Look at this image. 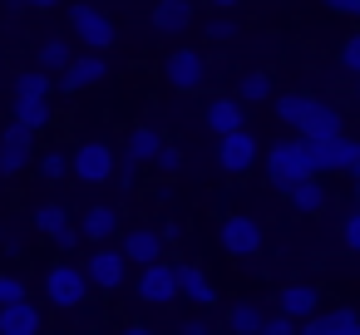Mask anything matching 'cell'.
Returning <instances> with one entry per match:
<instances>
[{"instance_id":"cell-1","label":"cell","mask_w":360,"mask_h":335,"mask_svg":"<svg viewBox=\"0 0 360 335\" xmlns=\"http://www.w3.org/2000/svg\"><path fill=\"white\" fill-rule=\"evenodd\" d=\"M266 178H271L276 192H286V188H296L301 178H311V163H306L301 138H276V143L266 148Z\"/></svg>"},{"instance_id":"cell-2","label":"cell","mask_w":360,"mask_h":335,"mask_svg":"<svg viewBox=\"0 0 360 335\" xmlns=\"http://www.w3.org/2000/svg\"><path fill=\"white\" fill-rule=\"evenodd\" d=\"M70 30H75V40L89 50V55H104L109 45H114V20H109V11H99V6H70Z\"/></svg>"},{"instance_id":"cell-3","label":"cell","mask_w":360,"mask_h":335,"mask_svg":"<svg viewBox=\"0 0 360 335\" xmlns=\"http://www.w3.org/2000/svg\"><path fill=\"white\" fill-rule=\"evenodd\" d=\"M355 143L360 138H301V148H306V163H311V178H321V173H350V158H355Z\"/></svg>"},{"instance_id":"cell-4","label":"cell","mask_w":360,"mask_h":335,"mask_svg":"<svg viewBox=\"0 0 360 335\" xmlns=\"http://www.w3.org/2000/svg\"><path fill=\"white\" fill-rule=\"evenodd\" d=\"M70 178H75V183H89V188L109 183V178H114V148L99 143V138L79 143V148L70 153Z\"/></svg>"},{"instance_id":"cell-5","label":"cell","mask_w":360,"mask_h":335,"mask_svg":"<svg viewBox=\"0 0 360 335\" xmlns=\"http://www.w3.org/2000/svg\"><path fill=\"white\" fill-rule=\"evenodd\" d=\"M79 271H84V281H89V286H99V291H119V286L129 281V261H124V251H119V247H109V242H104V247H94V251L84 256V266H79Z\"/></svg>"},{"instance_id":"cell-6","label":"cell","mask_w":360,"mask_h":335,"mask_svg":"<svg viewBox=\"0 0 360 335\" xmlns=\"http://www.w3.org/2000/svg\"><path fill=\"white\" fill-rule=\"evenodd\" d=\"M45 296H50V306H60V310H75V306H84V296H89V281H84V271H79V266H70V261H55V266L45 271Z\"/></svg>"},{"instance_id":"cell-7","label":"cell","mask_w":360,"mask_h":335,"mask_svg":"<svg viewBox=\"0 0 360 335\" xmlns=\"http://www.w3.org/2000/svg\"><path fill=\"white\" fill-rule=\"evenodd\" d=\"M163 79H168L173 89H202V84H207V60H202V50H188V45L168 50V55H163Z\"/></svg>"},{"instance_id":"cell-8","label":"cell","mask_w":360,"mask_h":335,"mask_svg":"<svg viewBox=\"0 0 360 335\" xmlns=\"http://www.w3.org/2000/svg\"><path fill=\"white\" fill-rule=\"evenodd\" d=\"M222 247H227V256L252 261V256L262 251V222H257V217H247V212L222 217Z\"/></svg>"},{"instance_id":"cell-9","label":"cell","mask_w":360,"mask_h":335,"mask_svg":"<svg viewBox=\"0 0 360 335\" xmlns=\"http://www.w3.org/2000/svg\"><path fill=\"white\" fill-rule=\"evenodd\" d=\"M340 133H345V114L330 99H316L311 94V104H306V114L296 124V138H340Z\"/></svg>"},{"instance_id":"cell-10","label":"cell","mask_w":360,"mask_h":335,"mask_svg":"<svg viewBox=\"0 0 360 335\" xmlns=\"http://www.w3.org/2000/svg\"><path fill=\"white\" fill-rule=\"evenodd\" d=\"M119 232H124V217H119L114 202H89V207L79 212V237H84L89 247H104V242H114Z\"/></svg>"},{"instance_id":"cell-11","label":"cell","mask_w":360,"mask_h":335,"mask_svg":"<svg viewBox=\"0 0 360 335\" xmlns=\"http://www.w3.org/2000/svg\"><path fill=\"white\" fill-rule=\"evenodd\" d=\"M35 163V133H25L20 124H11L0 133V178H15Z\"/></svg>"},{"instance_id":"cell-12","label":"cell","mask_w":360,"mask_h":335,"mask_svg":"<svg viewBox=\"0 0 360 335\" xmlns=\"http://www.w3.org/2000/svg\"><path fill=\"white\" fill-rule=\"evenodd\" d=\"M139 301L143 306H173V296H178V286H173V261H148L143 271H139Z\"/></svg>"},{"instance_id":"cell-13","label":"cell","mask_w":360,"mask_h":335,"mask_svg":"<svg viewBox=\"0 0 360 335\" xmlns=\"http://www.w3.org/2000/svg\"><path fill=\"white\" fill-rule=\"evenodd\" d=\"M173 286H178V296L193 301L198 310L217 306V286H212V276H207L202 266H193V261H173Z\"/></svg>"},{"instance_id":"cell-14","label":"cell","mask_w":360,"mask_h":335,"mask_svg":"<svg viewBox=\"0 0 360 335\" xmlns=\"http://www.w3.org/2000/svg\"><path fill=\"white\" fill-rule=\"evenodd\" d=\"M35 232L50 237L60 251H70V247L79 242V227L70 222V212H65L60 202H40V207H35Z\"/></svg>"},{"instance_id":"cell-15","label":"cell","mask_w":360,"mask_h":335,"mask_svg":"<svg viewBox=\"0 0 360 335\" xmlns=\"http://www.w3.org/2000/svg\"><path fill=\"white\" fill-rule=\"evenodd\" d=\"M321 310V291L311 286V281H286L281 291H276V315H286V320H306V315H316Z\"/></svg>"},{"instance_id":"cell-16","label":"cell","mask_w":360,"mask_h":335,"mask_svg":"<svg viewBox=\"0 0 360 335\" xmlns=\"http://www.w3.org/2000/svg\"><path fill=\"white\" fill-rule=\"evenodd\" d=\"M257 158H262V148H257V138H252L247 129H237V133H227V138L217 143V163H222L227 173H252Z\"/></svg>"},{"instance_id":"cell-17","label":"cell","mask_w":360,"mask_h":335,"mask_svg":"<svg viewBox=\"0 0 360 335\" xmlns=\"http://www.w3.org/2000/svg\"><path fill=\"white\" fill-rule=\"evenodd\" d=\"M104 74H109V60H104V55H75V60L60 70V89H65V94H75V89L99 84Z\"/></svg>"},{"instance_id":"cell-18","label":"cell","mask_w":360,"mask_h":335,"mask_svg":"<svg viewBox=\"0 0 360 335\" xmlns=\"http://www.w3.org/2000/svg\"><path fill=\"white\" fill-rule=\"evenodd\" d=\"M119 251H124V261L148 266V261H158V256H163V237H158L153 227H134V232H124Z\"/></svg>"},{"instance_id":"cell-19","label":"cell","mask_w":360,"mask_h":335,"mask_svg":"<svg viewBox=\"0 0 360 335\" xmlns=\"http://www.w3.org/2000/svg\"><path fill=\"white\" fill-rule=\"evenodd\" d=\"M45 315L35 301H15V306H0V335H40Z\"/></svg>"},{"instance_id":"cell-20","label":"cell","mask_w":360,"mask_h":335,"mask_svg":"<svg viewBox=\"0 0 360 335\" xmlns=\"http://www.w3.org/2000/svg\"><path fill=\"white\" fill-rule=\"evenodd\" d=\"M281 197H286L301 217H316V212H326V207H330V192H326V183H321V178H301V183H296V188H286Z\"/></svg>"},{"instance_id":"cell-21","label":"cell","mask_w":360,"mask_h":335,"mask_svg":"<svg viewBox=\"0 0 360 335\" xmlns=\"http://www.w3.org/2000/svg\"><path fill=\"white\" fill-rule=\"evenodd\" d=\"M202 124L212 129V138H227V133L247 129V124H242V104H237V99H207V109H202Z\"/></svg>"},{"instance_id":"cell-22","label":"cell","mask_w":360,"mask_h":335,"mask_svg":"<svg viewBox=\"0 0 360 335\" xmlns=\"http://www.w3.org/2000/svg\"><path fill=\"white\" fill-rule=\"evenodd\" d=\"M193 25V0H158L153 6V30L158 35H178Z\"/></svg>"},{"instance_id":"cell-23","label":"cell","mask_w":360,"mask_h":335,"mask_svg":"<svg viewBox=\"0 0 360 335\" xmlns=\"http://www.w3.org/2000/svg\"><path fill=\"white\" fill-rule=\"evenodd\" d=\"M158 148H163V133H158L153 124H139V129L129 133V143H124V158H129V163H153Z\"/></svg>"},{"instance_id":"cell-24","label":"cell","mask_w":360,"mask_h":335,"mask_svg":"<svg viewBox=\"0 0 360 335\" xmlns=\"http://www.w3.org/2000/svg\"><path fill=\"white\" fill-rule=\"evenodd\" d=\"M70 60H75V45H70V40H45V45L35 50V70H45L50 79H55Z\"/></svg>"},{"instance_id":"cell-25","label":"cell","mask_w":360,"mask_h":335,"mask_svg":"<svg viewBox=\"0 0 360 335\" xmlns=\"http://www.w3.org/2000/svg\"><path fill=\"white\" fill-rule=\"evenodd\" d=\"M50 89H55V79H50L45 70H20L15 84H11L15 99H50ZM15 99H11V104H15Z\"/></svg>"},{"instance_id":"cell-26","label":"cell","mask_w":360,"mask_h":335,"mask_svg":"<svg viewBox=\"0 0 360 335\" xmlns=\"http://www.w3.org/2000/svg\"><path fill=\"white\" fill-rule=\"evenodd\" d=\"M11 124H20L25 133H40L50 124V99H15V119Z\"/></svg>"},{"instance_id":"cell-27","label":"cell","mask_w":360,"mask_h":335,"mask_svg":"<svg viewBox=\"0 0 360 335\" xmlns=\"http://www.w3.org/2000/svg\"><path fill=\"white\" fill-rule=\"evenodd\" d=\"M262 320H266V315H262L252 301L227 306V330H232V335H257V330H262Z\"/></svg>"},{"instance_id":"cell-28","label":"cell","mask_w":360,"mask_h":335,"mask_svg":"<svg viewBox=\"0 0 360 335\" xmlns=\"http://www.w3.org/2000/svg\"><path fill=\"white\" fill-rule=\"evenodd\" d=\"M232 99H237V104H242V109H247V104H262V99H271V79H266V74H262V70H247V74H242V84H237V94H232Z\"/></svg>"},{"instance_id":"cell-29","label":"cell","mask_w":360,"mask_h":335,"mask_svg":"<svg viewBox=\"0 0 360 335\" xmlns=\"http://www.w3.org/2000/svg\"><path fill=\"white\" fill-rule=\"evenodd\" d=\"M306 104H311V94H306V89H291V94H281V99H276V119H281V124L296 133V124H301Z\"/></svg>"},{"instance_id":"cell-30","label":"cell","mask_w":360,"mask_h":335,"mask_svg":"<svg viewBox=\"0 0 360 335\" xmlns=\"http://www.w3.org/2000/svg\"><path fill=\"white\" fill-rule=\"evenodd\" d=\"M316 320H321V335H360V315L355 310H330V315L321 310Z\"/></svg>"},{"instance_id":"cell-31","label":"cell","mask_w":360,"mask_h":335,"mask_svg":"<svg viewBox=\"0 0 360 335\" xmlns=\"http://www.w3.org/2000/svg\"><path fill=\"white\" fill-rule=\"evenodd\" d=\"M35 173H40V183H65V178H70V153L50 148V153L35 163Z\"/></svg>"},{"instance_id":"cell-32","label":"cell","mask_w":360,"mask_h":335,"mask_svg":"<svg viewBox=\"0 0 360 335\" xmlns=\"http://www.w3.org/2000/svg\"><path fill=\"white\" fill-rule=\"evenodd\" d=\"M15 301H30V286L15 271H0V306H15Z\"/></svg>"},{"instance_id":"cell-33","label":"cell","mask_w":360,"mask_h":335,"mask_svg":"<svg viewBox=\"0 0 360 335\" xmlns=\"http://www.w3.org/2000/svg\"><path fill=\"white\" fill-rule=\"evenodd\" d=\"M340 70H345V74H350V79H355V74H360V30H355V35H345V40H340Z\"/></svg>"},{"instance_id":"cell-34","label":"cell","mask_w":360,"mask_h":335,"mask_svg":"<svg viewBox=\"0 0 360 335\" xmlns=\"http://www.w3.org/2000/svg\"><path fill=\"white\" fill-rule=\"evenodd\" d=\"M153 168H158V173H168V178H178V173H183V153H178L173 143H163V148L153 153Z\"/></svg>"},{"instance_id":"cell-35","label":"cell","mask_w":360,"mask_h":335,"mask_svg":"<svg viewBox=\"0 0 360 335\" xmlns=\"http://www.w3.org/2000/svg\"><path fill=\"white\" fill-rule=\"evenodd\" d=\"M340 242L360 256V207H350V212H345V222H340Z\"/></svg>"},{"instance_id":"cell-36","label":"cell","mask_w":360,"mask_h":335,"mask_svg":"<svg viewBox=\"0 0 360 335\" xmlns=\"http://www.w3.org/2000/svg\"><path fill=\"white\" fill-rule=\"evenodd\" d=\"M207 40H212V45L237 40V20H207Z\"/></svg>"},{"instance_id":"cell-37","label":"cell","mask_w":360,"mask_h":335,"mask_svg":"<svg viewBox=\"0 0 360 335\" xmlns=\"http://www.w3.org/2000/svg\"><path fill=\"white\" fill-rule=\"evenodd\" d=\"M134 178H139V163H129V158H114V178H109V183H119V188H134Z\"/></svg>"},{"instance_id":"cell-38","label":"cell","mask_w":360,"mask_h":335,"mask_svg":"<svg viewBox=\"0 0 360 335\" xmlns=\"http://www.w3.org/2000/svg\"><path fill=\"white\" fill-rule=\"evenodd\" d=\"M178 335H212V325H207L202 315H193V320H183V325H178Z\"/></svg>"},{"instance_id":"cell-39","label":"cell","mask_w":360,"mask_h":335,"mask_svg":"<svg viewBox=\"0 0 360 335\" xmlns=\"http://www.w3.org/2000/svg\"><path fill=\"white\" fill-rule=\"evenodd\" d=\"M326 6H330L335 15H350V20H360V0H326Z\"/></svg>"},{"instance_id":"cell-40","label":"cell","mask_w":360,"mask_h":335,"mask_svg":"<svg viewBox=\"0 0 360 335\" xmlns=\"http://www.w3.org/2000/svg\"><path fill=\"white\" fill-rule=\"evenodd\" d=\"M60 0H11V11H55Z\"/></svg>"},{"instance_id":"cell-41","label":"cell","mask_w":360,"mask_h":335,"mask_svg":"<svg viewBox=\"0 0 360 335\" xmlns=\"http://www.w3.org/2000/svg\"><path fill=\"white\" fill-rule=\"evenodd\" d=\"M158 237H163V242H178V237H183V222H173V217H168V222H163V232H158Z\"/></svg>"},{"instance_id":"cell-42","label":"cell","mask_w":360,"mask_h":335,"mask_svg":"<svg viewBox=\"0 0 360 335\" xmlns=\"http://www.w3.org/2000/svg\"><path fill=\"white\" fill-rule=\"evenodd\" d=\"M119 335H153V330H148V325H124Z\"/></svg>"},{"instance_id":"cell-43","label":"cell","mask_w":360,"mask_h":335,"mask_svg":"<svg viewBox=\"0 0 360 335\" xmlns=\"http://www.w3.org/2000/svg\"><path fill=\"white\" fill-rule=\"evenodd\" d=\"M350 178H360V143H355V158H350Z\"/></svg>"},{"instance_id":"cell-44","label":"cell","mask_w":360,"mask_h":335,"mask_svg":"<svg viewBox=\"0 0 360 335\" xmlns=\"http://www.w3.org/2000/svg\"><path fill=\"white\" fill-rule=\"evenodd\" d=\"M212 6H217V11H227V6H242V0H212Z\"/></svg>"},{"instance_id":"cell-45","label":"cell","mask_w":360,"mask_h":335,"mask_svg":"<svg viewBox=\"0 0 360 335\" xmlns=\"http://www.w3.org/2000/svg\"><path fill=\"white\" fill-rule=\"evenodd\" d=\"M355 207H360V178H355Z\"/></svg>"},{"instance_id":"cell-46","label":"cell","mask_w":360,"mask_h":335,"mask_svg":"<svg viewBox=\"0 0 360 335\" xmlns=\"http://www.w3.org/2000/svg\"><path fill=\"white\" fill-rule=\"evenodd\" d=\"M355 104H360V74H355Z\"/></svg>"},{"instance_id":"cell-47","label":"cell","mask_w":360,"mask_h":335,"mask_svg":"<svg viewBox=\"0 0 360 335\" xmlns=\"http://www.w3.org/2000/svg\"><path fill=\"white\" fill-rule=\"evenodd\" d=\"M0 242H6V227H0Z\"/></svg>"}]
</instances>
